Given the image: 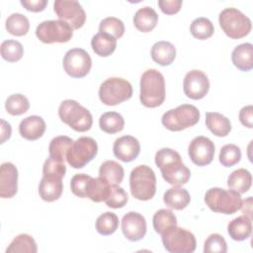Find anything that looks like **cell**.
Masks as SVG:
<instances>
[{
  "label": "cell",
  "mask_w": 253,
  "mask_h": 253,
  "mask_svg": "<svg viewBox=\"0 0 253 253\" xmlns=\"http://www.w3.org/2000/svg\"><path fill=\"white\" fill-rule=\"evenodd\" d=\"M99 126L103 131L113 134L124 129L125 120L123 116L117 112H107L100 117Z\"/></svg>",
  "instance_id": "obj_31"
},
{
  "label": "cell",
  "mask_w": 253,
  "mask_h": 253,
  "mask_svg": "<svg viewBox=\"0 0 253 253\" xmlns=\"http://www.w3.org/2000/svg\"><path fill=\"white\" fill-rule=\"evenodd\" d=\"M18 191V170L11 162H4L0 168V197L13 198Z\"/></svg>",
  "instance_id": "obj_18"
},
{
  "label": "cell",
  "mask_w": 253,
  "mask_h": 253,
  "mask_svg": "<svg viewBox=\"0 0 253 253\" xmlns=\"http://www.w3.org/2000/svg\"><path fill=\"white\" fill-rule=\"evenodd\" d=\"M227 232L235 241H243L247 239L252 233L251 218L247 217L246 215L235 217L228 223Z\"/></svg>",
  "instance_id": "obj_26"
},
{
  "label": "cell",
  "mask_w": 253,
  "mask_h": 253,
  "mask_svg": "<svg viewBox=\"0 0 253 253\" xmlns=\"http://www.w3.org/2000/svg\"><path fill=\"white\" fill-rule=\"evenodd\" d=\"M66 173V166L64 162H60L51 157H48L42 167V175H55L61 178L64 177Z\"/></svg>",
  "instance_id": "obj_45"
},
{
  "label": "cell",
  "mask_w": 253,
  "mask_h": 253,
  "mask_svg": "<svg viewBox=\"0 0 253 253\" xmlns=\"http://www.w3.org/2000/svg\"><path fill=\"white\" fill-rule=\"evenodd\" d=\"M227 251V244L222 235L212 233L208 236L204 243L205 253H225Z\"/></svg>",
  "instance_id": "obj_43"
},
{
  "label": "cell",
  "mask_w": 253,
  "mask_h": 253,
  "mask_svg": "<svg viewBox=\"0 0 253 253\" xmlns=\"http://www.w3.org/2000/svg\"><path fill=\"white\" fill-rule=\"evenodd\" d=\"M92 67V59L89 53L79 47L66 51L63 57V68L65 72L73 78L86 76Z\"/></svg>",
  "instance_id": "obj_12"
},
{
  "label": "cell",
  "mask_w": 253,
  "mask_h": 253,
  "mask_svg": "<svg viewBox=\"0 0 253 253\" xmlns=\"http://www.w3.org/2000/svg\"><path fill=\"white\" fill-rule=\"evenodd\" d=\"M119 227V217L112 211H106L98 216L96 229L101 235H111Z\"/></svg>",
  "instance_id": "obj_36"
},
{
  "label": "cell",
  "mask_w": 253,
  "mask_h": 253,
  "mask_svg": "<svg viewBox=\"0 0 253 253\" xmlns=\"http://www.w3.org/2000/svg\"><path fill=\"white\" fill-rule=\"evenodd\" d=\"M38 246L35 239L26 233L16 236L6 249V253H36Z\"/></svg>",
  "instance_id": "obj_33"
},
{
  "label": "cell",
  "mask_w": 253,
  "mask_h": 253,
  "mask_svg": "<svg viewBox=\"0 0 253 253\" xmlns=\"http://www.w3.org/2000/svg\"><path fill=\"white\" fill-rule=\"evenodd\" d=\"M92 49L102 57L111 55L117 47V39L106 33H97L91 40Z\"/></svg>",
  "instance_id": "obj_27"
},
{
  "label": "cell",
  "mask_w": 253,
  "mask_h": 253,
  "mask_svg": "<svg viewBox=\"0 0 253 253\" xmlns=\"http://www.w3.org/2000/svg\"><path fill=\"white\" fill-rule=\"evenodd\" d=\"M1 55L8 62L19 61L24 54V47L18 41L7 40L1 43Z\"/></svg>",
  "instance_id": "obj_39"
},
{
  "label": "cell",
  "mask_w": 253,
  "mask_h": 253,
  "mask_svg": "<svg viewBox=\"0 0 253 253\" xmlns=\"http://www.w3.org/2000/svg\"><path fill=\"white\" fill-rule=\"evenodd\" d=\"M111 185L101 177L91 178L86 187V198L92 202H105L109 196Z\"/></svg>",
  "instance_id": "obj_29"
},
{
  "label": "cell",
  "mask_w": 253,
  "mask_h": 253,
  "mask_svg": "<svg viewBox=\"0 0 253 253\" xmlns=\"http://www.w3.org/2000/svg\"><path fill=\"white\" fill-rule=\"evenodd\" d=\"M161 239L164 248L170 253H192L196 250L197 241L195 235L177 225L163 232Z\"/></svg>",
  "instance_id": "obj_9"
},
{
  "label": "cell",
  "mask_w": 253,
  "mask_h": 253,
  "mask_svg": "<svg viewBox=\"0 0 253 253\" xmlns=\"http://www.w3.org/2000/svg\"><path fill=\"white\" fill-rule=\"evenodd\" d=\"M185 95L193 100L203 99L210 90V81L206 73L199 69L189 71L183 81Z\"/></svg>",
  "instance_id": "obj_15"
},
{
  "label": "cell",
  "mask_w": 253,
  "mask_h": 253,
  "mask_svg": "<svg viewBox=\"0 0 253 253\" xmlns=\"http://www.w3.org/2000/svg\"><path fill=\"white\" fill-rule=\"evenodd\" d=\"M252 184V176L250 172L244 168H239L234 170L227 179V185L230 189L238 192L239 194H244L248 192Z\"/></svg>",
  "instance_id": "obj_30"
},
{
  "label": "cell",
  "mask_w": 253,
  "mask_h": 253,
  "mask_svg": "<svg viewBox=\"0 0 253 253\" xmlns=\"http://www.w3.org/2000/svg\"><path fill=\"white\" fill-rule=\"evenodd\" d=\"M0 122H1V140H0V143H4L7 139L10 138L12 128H11V125L9 123L5 122L4 120H1Z\"/></svg>",
  "instance_id": "obj_49"
},
{
  "label": "cell",
  "mask_w": 253,
  "mask_h": 253,
  "mask_svg": "<svg viewBox=\"0 0 253 253\" xmlns=\"http://www.w3.org/2000/svg\"><path fill=\"white\" fill-rule=\"evenodd\" d=\"M218 159L221 165H223L224 167H231L240 161L241 150L235 144H225L221 147L219 151Z\"/></svg>",
  "instance_id": "obj_40"
},
{
  "label": "cell",
  "mask_w": 253,
  "mask_h": 253,
  "mask_svg": "<svg viewBox=\"0 0 253 253\" xmlns=\"http://www.w3.org/2000/svg\"><path fill=\"white\" fill-rule=\"evenodd\" d=\"M163 202L168 208L181 211L190 204L191 196L186 189L180 186H174L164 193Z\"/></svg>",
  "instance_id": "obj_22"
},
{
  "label": "cell",
  "mask_w": 253,
  "mask_h": 253,
  "mask_svg": "<svg viewBox=\"0 0 253 253\" xmlns=\"http://www.w3.org/2000/svg\"><path fill=\"white\" fill-rule=\"evenodd\" d=\"M36 36L43 43H63L71 40L73 30L61 20H48L42 22L37 27Z\"/></svg>",
  "instance_id": "obj_11"
},
{
  "label": "cell",
  "mask_w": 253,
  "mask_h": 253,
  "mask_svg": "<svg viewBox=\"0 0 253 253\" xmlns=\"http://www.w3.org/2000/svg\"><path fill=\"white\" fill-rule=\"evenodd\" d=\"M73 139L66 135H58L51 139L48 152L49 157L58 160L60 162H64L66 160V153L71 144L73 143Z\"/></svg>",
  "instance_id": "obj_32"
},
{
  "label": "cell",
  "mask_w": 253,
  "mask_h": 253,
  "mask_svg": "<svg viewBox=\"0 0 253 253\" xmlns=\"http://www.w3.org/2000/svg\"><path fill=\"white\" fill-rule=\"evenodd\" d=\"M205 203L214 212L232 214L240 210L242 199L238 192L230 189L211 188L205 195Z\"/></svg>",
  "instance_id": "obj_5"
},
{
  "label": "cell",
  "mask_w": 253,
  "mask_h": 253,
  "mask_svg": "<svg viewBox=\"0 0 253 253\" xmlns=\"http://www.w3.org/2000/svg\"><path fill=\"white\" fill-rule=\"evenodd\" d=\"M218 23L223 33L230 39L246 37L252 28L251 20L236 8L223 9L218 16Z\"/></svg>",
  "instance_id": "obj_6"
},
{
  "label": "cell",
  "mask_w": 253,
  "mask_h": 253,
  "mask_svg": "<svg viewBox=\"0 0 253 253\" xmlns=\"http://www.w3.org/2000/svg\"><path fill=\"white\" fill-rule=\"evenodd\" d=\"M232 63L241 71H249L253 68V45L245 42L237 45L231 53Z\"/></svg>",
  "instance_id": "obj_21"
},
{
  "label": "cell",
  "mask_w": 253,
  "mask_h": 253,
  "mask_svg": "<svg viewBox=\"0 0 253 253\" xmlns=\"http://www.w3.org/2000/svg\"><path fill=\"white\" fill-rule=\"evenodd\" d=\"M165 80L156 69L145 70L140 78V103L146 108H156L165 100Z\"/></svg>",
  "instance_id": "obj_2"
},
{
  "label": "cell",
  "mask_w": 253,
  "mask_h": 253,
  "mask_svg": "<svg viewBox=\"0 0 253 253\" xmlns=\"http://www.w3.org/2000/svg\"><path fill=\"white\" fill-rule=\"evenodd\" d=\"M30 108V102L25 95H10L5 102V109L12 116H20L25 114Z\"/></svg>",
  "instance_id": "obj_38"
},
{
  "label": "cell",
  "mask_w": 253,
  "mask_h": 253,
  "mask_svg": "<svg viewBox=\"0 0 253 253\" xmlns=\"http://www.w3.org/2000/svg\"><path fill=\"white\" fill-rule=\"evenodd\" d=\"M132 96L131 84L121 77L106 79L99 88V98L107 106L119 105Z\"/></svg>",
  "instance_id": "obj_8"
},
{
  "label": "cell",
  "mask_w": 253,
  "mask_h": 253,
  "mask_svg": "<svg viewBox=\"0 0 253 253\" xmlns=\"http://www.w3.org/2000/svg\"><path fill=\"white\" fill-rule=\"evenodd\" d=\"M125 176L123 166L114 160L103 162L99 169V177L106 180L110 185H120Z\"/></svg>",
  "instance_id": "obj_28"
},
{
  "label": "cell",
  "mask_w": 253,
  "mask_h": 253,
  "mask_svg": "<svg viewBox=\"0 0 253 253\" xmlns=\"http://www.w3.org/2000/svg\"><path fill=\"white\" fill-rule=\"evenodd\" d=\"M128 197L126 192L119 185H111L110 193L105 203L109 208L121 209L126 205Z\"/></svg>",
  "instance_id": "obj_42"
},
{
  "label": "cell",
  "mask_w": 253,
  "mask_h": 253,
  "mask_svg": "<svg viewBox=\"0 0 253 253\" xmlns=\"http://www.w3.org/2000/svg\"><path fill=\"white\" fill-rule=\"evenodd\" d=\"M58 116L61 122L68 125L75 131H87L93 125L90 111L75 100L67 99L62 101L58 108Z\"/></svg>",
  "instance_id": "obj_3"
},
{
  "label": "cell",
  "mask_w": 253,
  "mask_h": 253,
  "mask_svg": "<svg viewBox=\"0 0 253 253\" xmlns=\"http://www.w3.org/2000/svg\"><path fill=\"white\" fill-rule=\"evenodd\" d=\"M239 121L240 123L248 127H253V107L252 105H248L243 107L239 112Z\"/></svg>",
  "instance_id": "obj_47"
},
{
  "label": "cell",
  "mask_w": 253,
  "mask_h": 253,
  "mask_svg": "<svg viewBox=\"0 0 253 253\" xmlns=\"http://www.w3.org/2000/svg\"><path fill=\"white\" fill-rule=\"evenodd\" d=\"M200 121V111L197 107L190 104H182L175 109L164 113L162 125L171 131H180L191 127Z\"/></svg>",
  "instance_id": "obj_7"
},
{
  "label": "cell",
  "mask_w": 253,
  "mask_h": 253,
  "mask_svg": "<svg viewBox=\"0 0 253 253\" xmlns=\"http://www.w3.org/2000/svg\"><path fill=\"white\" fill-rule=\"evenodd\" d=\"M62 178L55 175H42L39 185L40 197L45 202H54L61 197Z\"/></svg>",
  "instance_id": "obj_19"
},
{
  "label": "cell",
  "mask_w": 253,
  "mask_h": 253,
  "mask_svg": "<svg viewBox=\"0 0 253 253\" xmlns=\"http://www.w3.org/2000/svg\"><path fill=\"white\" fill-rule=\"evenodd\" d=\"M122 231L129 241L141 240L146 234V220L135 211H129L122 218Z\"/></svg>",
  "instance_id": "obj_16"
},
{
  "label": "cell",
  "mask_w": 253,
  "mask_h": 253,
  "mask_svg": "<svg viewBox=\"0 0 253 253\" xmlns=\"http://www.w3.org/2000/svg\"><path fill=\"white\" fill-rule=\"evenodd\" d=\"M21 4L31 12H42L44 10L47 1L46 0H22Z\"/></svg>",
  "instance_id": "obj_48"
},
{
  "label": "cell",
  "mask_w": 253,
  "mask_h": 253,
  "mask_svg": "<svg viewBox=\"0 0 253 253\" xmlns=\"http://www.w3.org/2000/svg\"><path fill=\"white\" fill-rule=\"evenodd\" d=\"M45 122L40 116H29L21 121L19 132L27 140H37L45 131Z\"/></svg>",
  "instance_id": "obj_20"
},
{
  "label": "cell",
  "mask_w": 253,
  "mask_h": 253,
  "mask_svg": "<svg viewBox=\"0 0 253 253\" xmlns=\"http://www.w3.org/2000/svg\"><path fill=\"white\" fill-rule=\"evenodd\" d=\"M129 188L133 198L139 201L151 200L156 193V176L147 165L134 167L129 175Z\"/></svg>",
  "instance_id": "obj_4"
},
{
  "label": "cell",
  "mask_w": 253,
  "mask_h": 253,
  "mask_svg": "<svg viewBox=\"0 0 253 253\" xmlns=\"http://www.w3.org/2000/svg\"><path fill=\"white\" fill-rule=\"evenodd\" d=\"M157 22L158 15L156 11L149 6L138 9L133 16L134 27L142 33L151 32L156 27Z\"/></svg>",
  "instance_id": "obj_24"
},
{
  "label": "cell",
  "mask_w": 253,
  "mask_h": 253,
  "mask_svg": "<svg viewBox=\"0 0 253 253\" xmlns=\"http://www.w3.org/2000/svg\"><path fill=\"white\" fill-rule=\"evenodd\" d=\"M214 144L207 136L199 135L192 139L188 147V154L197 166L209 165L214 156Z\"/></svg>",
  "instance_id": "obj_14"
},
{
  "label": "cell",
  "mask_w": 253,
  "mask_h": 253,
  "mask_svg": "<svg viewBox=\"0 0 253 253\" xmlns=\"http://www.w3.org/2000/svg\"><path fill=\"white\" fill-rule=\"evenodd\" d=\"M5 28L9 34L16 37H22L28 34L30 30V22L23 14L13 13L6 19Z\"/></svg>",
  "instance_id": "obj_34"
},
{
  "label": "cell",
  "mask_w": 253,
  "mask_h": 253,
  "mask_svg": "<svg viewBox=\"0 0 253 253\" xmlns=\"http://www.w3.org/2000/svg\"><path fill=\"white\" fill-rule=\"evenodd\" d=\"M192 36L198 40H207L213 35L214 28L211 20L205 17L195 19L190 26Z\"/></svg>",
  "instance_id": "obj_37"
},
{
  "label": "cell",
  "mask_w": 253,
  "mask_h": 253,
  "mask_svg": "<svg viewBox=\"0 0 253 253\" xmlns=\"http://www.w3.org/2000/svg\"><path fill=\"white\" fill-rule=\"evenodd\" d=\"M53 10L59 20L67 23L72 30H78L85 24L86 13L78 1L56 0Z\"/></svg>",
  "instance_id": "obj_13"
},
{
  "label": "cell",
  "mask_w": 253,
  "mask_h": 253,
  "mask_svg": "<svg viewBox=\"0 0 253 253\" xmlns=\"http://www.w3.org/2000/svg\"><path fill=\"white\" fill-rule=\"evenodd\" d=\"M243 215H246L247 217L251 218L252 215V197H248L245 201H242L241 208Z\"/></svg>",
  "instance_id": "obj_50"
},
{
  "label": "cell",
  "mask_w": 253,
  "mask_h": 253,
  "mask_svg": "<svg viewBox=\"0 0 253 253\" xmlns=\"http://www.w3.org/2000/svg\"><path fill=\"white\" fill-rule=\"evenodd\" d=\"M151 58L162 66L170 65L176 57V47L169 42L160 41L151 47Z\"/></svg>",
  "instance_id": "obj_23"
},
{
  "label": "cell",
  "mask_w": 253,
  "mask_h": 253,
  "mask_svg": "<svg viewBox=\"0 0 253 253\" xmlns=\"http://www.w3.org/2000/svg\"><path fill=\"white\" fill-rule=\"evenodd\" d=\"M152 223L155 232L161 235L170 227L177 225V217L172 212V211L167 209H161L154 213Z\"/></svg>",
  "instance_id": "obj_35"
},
{
  "label": "cell",
  "mask_w": 253,
  "mask_h": 253,
  "mask_svg": "<svg viewBox=\"0 0 253 253\" xmlns=\"http://www.w3.org/2000/svg\"><path fill=\"white\" fill-rule=\"evenodd\" d=\"M113 152L121 161L131 162L139 155L140 144L134 136L124 135L115 140Z\"/></svg>",
  "instance_id": "obj_17"
},
{
  "label": "cell",
  "mask_w": 253,
  "mask_h": 253,
  "mask_svg": "<svg viewBox=\"0 0 253 253\" xmlns=\"http://www.w3.org/2000/svg\"><path fill=\"white\" fill-rule=\"evenodd\" d=\"M206 126L215 136H226L231 130V123L225 116L216 112L206 113Z\"/></svg>",
  "instance_id": "obj_25"
},
{
  "label": "cell",
  "mask_w": 253,
  "mask_h": 253,
  "mask_svg": "<svg viewBox=\"0 0 253 253\" xmlns=\"http://www.w3.org/2000/svg\"><path fill=\"white\" fill-rule=\"evenodd\" d=\"M183 2L181 0H160L158 6L161 11L166 15H174L178 13L182 7Z\"/></svg>",
  "instance_id": "obj_46"
},
{
  "label": "cell",
  "mask_w": 253,
  "mask_h": 253,
  "mask_svg": "<svg viewBox=\"0 0 253 253\" xmlns=\"http://www.w3.org/2000/svg\"><path fill=\"white\" fill-rule=\"evenodd\" d=\"M91 178V176L84 173L75 174L70 181L71 192L79 198H86V187Z\"/></svg>",
  "instance_id": "obj_44"
},
{
  "label": "cell",
  "mask_w": 253,
  "mask_h": 253,
  "mask_svg": "<svg viewBox=\"0 0 253 253\" xmlns=\"http://www.w3.org/2000/svg\"><path fill=\"white\" fill-rule=\"evenodd\" d=\"M155 164L159 167L163 179L170 185L182 186L190 180V169L184 165L180 154L174 149H159L155 154Z\"/></svg>",
  "instance_id": "obj_1"
},
{
  "label": "cell",
  "mask_w": 253,
  "mask_h": 253,
  "mask_svg": "<svg viewBox=\"0 0 253 253\" xmlns=\"http://www.w3.org/2000/svg\"><path fill=\"white\" fill-rule=\"evenodd\" d=\"M98 153V145L94 138L81 136L69 147L66 153L67 163L75 169L86 166Z\"/></svg>",
  "instance_id": "obj_10"
},
{
  "label": "cell",
  "mask_w": 253,
  "mask_h": 253,
  "mask_svg": "<svg viewBox=\"0 0 253 253\" xmlns=\"http://www.w3.org/2000/svg\"><path fill=\"white\" fill-rule=\"evenodd\" d=\"M99 32L106 33L116 39H120L125 34V25L122 20L116 17H107L101 21Z\"/></svg>",
  "instance_id": "obj_41"
}]
</instances>
